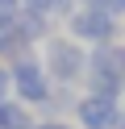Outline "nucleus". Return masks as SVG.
Listing matches in <instances>:
<instances>
[{
    "label": "nucleus",
    "mask_w": 125,
    "mask_h": 129,
    "mask_svg": "<svg viewBox=\"0 0 125 129\" xmlns=\"http://www.w3.org/2000/svg\"><path fill=\"white\" fill-rule=\"evenodd\" d=\"M17 29H21L29 42L50 34V13H38V9H17Z\"/></svg>",
    "instance_id": "obj_7"
},
{
    "label": "nucleus",
    "mask_w": 125,
    "mask_h": 129,
    "mask_svg": "<svg viewBox=\"0 0 125 129\" xmlns=\"http://www.w3.org/2000/svg\"><path fill=\"white\" fill-rule=\"evenodd\" d=\"M88 87H92V96H100V100H113V104H117V96H121L125 83H117V79H108V75H100V71H92V75H88Z\"/></svg>",
    "instance_id": "obj_9"
},
{
    "label": "nucleus",
    "mask_w": 125,
    "mask_h": 129,
    "mask_svg": "<svg viewBox=\"0 0 125 129\" xmlns=\"http://www.w3.org/2000/svg\"><path fill=\"white\" fill-rule=\"evenodd\" d=\"M0 129H33L29 104H21V100H4V104H0Z\"/></svg>",
    "instance_id": "obj_8"
},
{
    "label": "nucleus",
    "mask_w": 125,
    "mask_h": 129,
    "mask_svg": "<svg viewBox=\"0 0 125 129\" xmlns=\"http://www.w3.org/2000/svg\"><path fill=\"white\" fill-rule=\"evenodd\" d=\"M71 34L79 38V42H96V46H108L117 38V17H108V13H100V9H79V13H71Z\"/></svg>",
    "instance_id": "obj_3"
},
{
    "label": "nucleus",
    "mask_w": 125,
    "mask_h": 129,
    "mask_svg": "<svg viewBox=\"0 0 125 129\" xmlns=\"http://www.w3.org/2000/svg\"><path fill=\"white\" fill-rule=\"evenodd\" d=\"M46 75L54 79V83H71V79H79L83 71H88V54H83L79 42H67V38H50L46 42Z\"/></svg>",
    "instance_id": "obj_1"
},
{
    "label": "nucleus",
    "mask_w": 125,
    "mask_h": 129,
    "mask_svg": "<svg viewBox=\"0 0 125 129\" xmlns=\"http://www.w3.org/2000/svg\"><path fill=\"white\" fill-rule=\"evenodd\" d=\"M58 0H21V9H38V13H54Z\"/></svg>",
    "instance_id": "obj_11"
},
{
    "label": "nucleus",
    "mask_w": 125,
    "mask_h": 129,
    "mask_svg": "<svg viewBox=\"0 0 125 129\" xmlns=\"http://www.w3.org/2000/svg\"><path fill=\"white\" fill-rule=\"evenodd\" d=\"M8 71H13V92H17L21 104H46L50 100L54 79L46 75V67H42L38 58H21V62H13Z\"/></svg>",
    "instance_id": "obj_2"
},
{
    "label": "nucleus",
    "mask_w": 125,
    "mask_h": 129,
    "mask_svg": "<svg viewBox=\"0 0 125 129\" xmlns=\"http://www.w3.org/2000/svg\"><path fill=\"white\" fill-rule=\"evenodd\" d=\"M117 129H125V112H121V125H117Z\"/></svg>",
    "instance_id": "obj_14"
},
{
    "label": "nucleus",
    "mask_w": 125,
    "mask_h": 129,
    "mask_svg": "<svg viewBox=\"0 0 125 129\" xmlns=\"http://www.w3.org/2000/svg\"><path fill=\"white\" fill-rule=\"evenodd\" d=\"M75 121L83 129H117L121 125V108L113 100H100V96H83L75 104Z\"/></svg>",
    "instance_id": "obj_4"
},
{
    "label": "nucleus",
    "mask_w": 125,
    "mask_h": 129,
    "mask_svg": "<svg viewBox=\"0 0 125 129\" xmlns=\"http://www.w3.org/2000/svg\"><path fill=\"white\" fill-rule=\"evenodd\" d=\"M88 67L100 71V75H108V79H117V83H125V46H117V42L96 46L88 54Z\"/></svg>",
    "instance_id": "obj_5"
},
{
    "label": "nucleus",
    "mask_w": 125,
    "mask_h": 129,
    "mask_svg": "<svg viewBox=\"0 0 125 129\" xmlns=\"http://www.w3.org/2000/svg\"><path fill=\"white\" fill-rule=\"evenodd\" d=\"M29 46H33V42L13 25V29L0 34V58H4V62H21V58H29Z\"/></svg>",
    "instance_id": "obj_6"
},
{
    "label": "nucleus",
    "mask_w": 125,
    "mask_h": 129,
    "mask_svg": "<svg viewBox=\"0 0 125 129\" xmlns=\"http://www.w3.org/2000/svg\"><path fill=\"white\" fill-rule=\"evenodd\" d=\"M8 92H13V71H8V67H0V104L8 100Z\"/></svg>",
    "instance_id": "obj_10"
},
{
    "label": "nucleus",
    "mask_w": 125,
    "mask_h": 129,
    "mask_svg": "<svg viewBox=\"0 0 125 129\" xmlns=\"http://www.w3.org/2000/svg\"><path fill=\"white\" fill-rule=\"evenodd\" d=\"M0 9H13V13H17V9H21V0H0Z\"/></svg>",
    "instance_id": "obj_13"
},
{
    "label": "nucleus",
    "mask_w": 125,
    "mask_h": 129,
    "mask_svg": "<svg viewBox=\"0 0 125 129\" xmlns=\"http://www.w3.org/2000/svg\"><path fill=\"white\" fill-rule=\"evenodd\" d=\"M33 129H71V125H67V121H38Z\"/></svg>",
    "instance_id": "obj_12"
}]
</instances>
